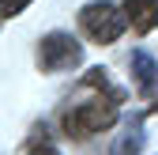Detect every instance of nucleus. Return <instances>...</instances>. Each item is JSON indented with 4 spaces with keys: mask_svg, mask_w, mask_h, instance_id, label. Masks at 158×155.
<instances>
[{
    "mask_svg": "<svg viewBox=\"0 0 158 155\" xmlns=\"http://www.w3.org/2000/svg\"><path fill=\"white\" fill-rule=\"evenodd\" d=\"M113 125H117V99H90V102H79L75 110L64 113V129L75 140H87V136L106 132Z\"/></svg>",
    "mask_w": 158,
    "mask_h": 155,
    "instance_id": "obj_1",
    "label": "nucleus"
},
{
    "mask_svg": "<svg viewBox=\"0 0 158 155\" xmlns=\"http://www.w3.org/2000/svg\"><path fill=\"white\" fill-rule=\"evenodd\" d=\"M79 27L87 30V38H90V42L109 46V42H117V38L124 34L128 15H124V8L109 4V0H94V4H87L83 11H79Z\"/></svg>",
    "mask_w": 158,
    "mask_h": 155,
    "instance_id": "obj_2",
    "label": "nucleus"
},
{
    "mask_svg": "<svg viewBox=\"0 0 158 155\" xmlns=\"http://www.w3.org/2000/svg\"><path fill=\"white\" fill-rule=\"evenodd\" d=\"M38 61H42V68H45V72H68V68H75L79 61H83V46H79L72 34L53 30V34H45V38H42Z\"/></svg>",
    "mask_w": 158,
    "mask_h": 155,
    "instance_id": "obj_3",
    "label": "nucleus"
},
{
    "mask_svg": "<svg viewBox=\"0 0 158 155\" xmlns=\"http://www.w3.org/2000/svg\"><path fill=\"white\" fill-rule=\"evenodd\" d=\"M124 15L139 34H151L158 27V0H124Z\"/></svg>",
    "mask_w": 158,
    "mask_h": 155,
    "instance_id": "obj_4",
    "label": "nucleus"
},
{
    "mask_svg": "<svg viewBox=\"0 0 158 155\" xmlns=\"http://www.w3.org/2000/svg\"><path fill=\"white\" fill-rule=\"evenodd\" d=\"M128 64H132V80H135V87H139L143 95H154V87H158V64H154V57L143 53V49H135Z\"/></svg>",
    "mask_w": 158,
    "mask_h": 155,
    "instance_id": "obj_5",
    "label": "nucleus"
},
{
    "mask_svg": "<svg viewBox=\"0 0 158 155\" xmlns=\"http://www.w3.org/2000/svg\"><path fill=\"white\" fill-rule=\"evenodd\" d=\"M139 151H143V129L135 125V129L128 132V136L121 140V148H117V155H139Z\"/></svg>",
    "mask_w": 158,
    "mask_h": 155,
    "instance_id": "obj_6",
    "label": "nucleus"
},
{
    "mask_svg": "<svg viewBox=\"0 0 158 155\" xmlns=\"http://www.w3.org/2000/svg\"><path fill=\"white\" fill-rule=\"evenodd\" d=\"M30 4V0H0V19H8V15H19Z\"/></svg>",
    "mask_w": 158,
    "mask_h": 155,
    "instance_id": "obj_7",
    "label": "nucleus"
},
{
    "mask_svg": "<svg viewBox=\"0 0 158 155\" xmlns=\"http://www.w3.org/2000/svg\"><path fill=\"white\" fill-rule=\"evenodd\" d=\"M30 155H60V151H56V148H34Z\"/></svg>",
    "mask_w": 158,
    "mask_h": 155,
    "instance_id": "obj_8",
    "label": "nucleus"
},
{
    "mask_svg": "<svg viewBox=\"0 0 158 155\" xmlns=\"http://www.w3.org/2000/svg\"><path fill=\"white\" fill-rule=\"evenodd\" d=\"M151 110H154V113H158V99H154V106H151Z\"/></svg>",
    "mask_w": 158,
    "mask_h": 155,
    "instance_id": "obj_9",
    "label": "nucleus"
}]
</instances>
